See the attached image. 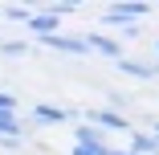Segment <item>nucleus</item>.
<instances>
[{"label":"nucleus","mask_w":159,"mask_h":155,"mask_svg":"<svg viewBox=\"0 0 159 155\" xmlns=\"http://www.w3.org/2000/svg\"><path fill=\"white\" fill-rule=\"evenodd\" d=\"M98 122H102V127H110V131H122V127H126V118H122V114H110V110L98 114Z\"/></svg>","instance_id":"obj_7"},{"label":"nucleus","mask_w":159,"mask_h":155,"mask_svg":"<svg viewBox=\"0 0 159 155\" xmlns=\"http://www.w3.org/2000/svg\"><path fill=\"white\" fill-rule=\"evenodd\" d=\"M106 155H122V151H110V147H106Z\"/></svg>","instance_id":"obj_14"},{"label":"nucleus","mask_w":159,"mask_h":155,"mask_svg":"<svg viewBox=\"0 0 159 155\" xmlns=\"http://www.w3.org/2000/svg\"><path fill=\"white\" fill-rule=\"evenodd\" d=\"M29 25H33L41 37H45V33L53 37V29H57V16H53V12H41V16H29Z\"/></svg>","instance_id":"obj_5"},{"label":"nucleus","mask_w":159,"mask_h":155,"mask_svg":"<svg viewBox=\"0 0 159 155\" xmlns=\"http://www.w3.org/2000/svg\"><path fill=\"white\" fill-rule=\"evenodd\" d=\"M155 147H159V143H155L151 135H135V151H139V155H151Z\"/></svg>","instance_id":"obj_8"},{"label":"nucleus","mask_w":159,"mask_h":155,"mask_svg":"<svg viewBox=\"0 0 159 155\" xmlns=\"http://www.w3.org/2000/svg\"><path fill=\"white\" fill-rule=\"evenodd\" d=\"M122 70H126V74H135V78H151L159 66H143V61H122Z\"/></svg>","instance_id":"obj_6"},{"label":"nucleus","mask_w":159,"mask_h":155,"mask_svg":"<svg viewBox=\"0 0 159 155\" xmlns=\"http://www.w3.org/2000/svg\"><path fill=\"white\" fill-rule=\"evenodd\" d=\"M78 139H82V143H102V135L94 131V127H82V131H78Z\"/></svg>","instance_id":"obj_10"},{"label":"nucleus","mask_w":159,"mask_h":155,"mask_svg":"<svg viewBox=\"0 0 159 155\" xmlns=\"http://www.w3.org/2000/svg\"><path fill=\"white\" fill-rule=\"evenodd\" d=\"M151 12V4L147 0H131V4H106V25H131V21H139V16H147Z\"/></svg>","instance_id":"obj_1"},{"label":"nucleus","mask_w":159,"mask_h":155,"mask_svg":"<svg viewBox=\"0 0 159 155\" xmlns=\"http://www.w3.org/2000/svg\"><path fill=\"white\" fill-rule=\"evenodd\" d=\"M0 110H16V98L12 94H0Z\"/></svg>","instance_id":"obj_13"},{"label":"nucleus","mask_w":159,"mask_h":155,"mask_svg":"<svg viewBox=\"0 0 159 155\" xmlns=\"http://www.w3.org/2000/svg\"><path fill=\"white\" fill-rule=\"evenodd\" d=\"M155 49H159V45H155Z\"/></svg>","instance_id":"obj_15"},{"label":"nucleus","mask_w":159,"mask_h":155,"mask_svg":"<svg viewBox=\"0 0 159 155\" xmlns=\"http://www.w3.org/2000/svg\"><path fill=\"white\" fill-rule=\"evenodd\" d=\"M8 16H12V21H29L33 12H29V8H20V4H12V8H8Z\"/></svg>","instance_id":"obj_11"},{"label":"nucleus","mask_w":159,"mask_h":155,"mask_svg":"<svg viewBox=\"0 0 159 155\" xmlns=\"http://www.w3.org/2000/svg\"><path fill=\"white\" fill-rule=\"evenodd\" d=\"M49 49H61V53H86V37H45Z\"/></svg>","instance_id":"obj_2"},{"label":"nucleus","mask_w":159,"mask_h":155,"mask_svg":"<svg viewBox=\"0 0 159 155\" xmlns=\"http://www.w3.org/2000/svg\"><path fill=\"white\" fill-rule=\"evenodd\" d=\"M74 155H106V147L102 143H82V147H74Z\"/></svg>","instance_id":"obj_9"},{"label":"nucleus","mask_w":159,"mask_h":155,"mask_svg":"<svg viewBox=\"0 0 159 155\" xmlns=\"http://www.w3.org/2000/svg\"><path fill=\"white\" fill-rule=\"evenodd\" d=\"M25 49H29V45H25V41H8V45H4V53H12V57H20V53H25Z\"/></svg>","instance_id":"obj_12"},{"label":"nucleus","mask_w":159,"mask_h":155,"mask_svg":"<svg viewBox=\"0 0 159 155\" xmlns=\"http://www.w3.org/2000/svg\"><path fill=\"white\" fill-rule=\"evenodd\" d=\"M61 118H66V110H57V106H37L33 110V122H37V127H45V122H61Z\"/></svg>","instance_id":"obj_4"},{"label":"nucleus","mask_w":159,"mask_h":155,"mask_svg":"<svg viewBox=\"0 0 159 155\" xmlns=\"http://www.w3.org/2000/svg\"><path fill=\"white\" fill-rule=\"evenodd\" d=\"M86 45H94V49H102L106 57H118V53H122V45H118L114 37H102V33H90V37H86Z\"/></svg>","instance_id":"obj_3"}]
</instances>
